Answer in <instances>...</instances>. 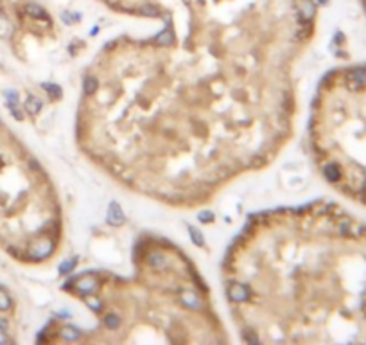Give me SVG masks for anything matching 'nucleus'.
Returning a JSON list of instances; mask_svg holds the SVG:
<instances>
[{
  "mask_svg": "<svg viewBox=\"0 0 366 345\" xmlns=\"http://www.w3.org/2000/svg\"><path fill=\"white\" fill-rule=\"evenodd\" d=\"M361 6L366 13V0H361ZM328 150L338 153L327 162L338 167L336 185L366 205V65L339 74L328 101Z\"/></svg>",
  "mask_w": 366,
  "mask_h": 345,
  "instance_id": "f257e3e1",
  "label": "nucleus"
},
{
  "mask_svg": "<svg viewBox=\"0 0 366 345\" xmlns=\"http://www.w3.org/2000/svg\"><path fill=\"white\" fill-rule=\"evenodd\" d=\"M124 221H126V216H124L121 205L117 201H111L110 207H108V223L115 225V227H121Z\"/></svg>",
  "mask_w": 366,
  "mask_h": 345,
  "instance_id": "f03ea898",
  "label": "nucleus"
},
{
  "mask_svg": "<svg viewBox=\"0 0 366 345\" xmlns=\"http://www.w3.org/2000/svg\"><path fill=\"white\" fill-rule=\"evenodd\" d=\"M228 297H230L232 302H246L250 293H248V288L243 286V284H232L228 288Z\"/></svg>",
  "mask_w": 366,
  "mask_h": 345,
  "instance_id": "7ed1b4c3",
  "label": "nucleus"
},
{
  "mask_svg": "<svg viewBox=\"0 0 366 345\" xmlns=\"http://www.w3.org/2000/svg\"><path fill=\"white\" fill-rule=\"evenodd\" d=\"M76 288H78L79 293H83V295H90V293H94V291L97 290V280H95L94 277L86 275V277L79 279L78 284H76Z\"/></svg>",
  "mask_w": 366,
  "mask_h": 345,
  "instance_id": "20e7f679",
  "label": "nucleus"
},
{
  "mask_svg": "<svg viewBox=\"0 0 366 345\" xmlns=\"http://www.w3.org/2000/svg\"><path fill=\"white\" fill-rule=\"evenodd\" d=\"M298 13L304 22H311L312 17H314V4H312V0H300Z\"/></svg>",
  "mask_w": 366,
  "mask_h": 345,
  "instance_id": "39448f33",
  "label": "nucleus"
},
{
  "mask_svg": "<svg viewBox=\"0 0 366 345\" xmlns=\"http://www.w3.org/2000/svg\"><path fill=\"white\" fill-rule=\"evenodd\" d=\"M182 304L189 309H200L201 307V299L192 291H183L182 293Z\"/></svg>",
  "mask_w": 366,
  "mask_h": 345,
  "instance_id": "423d86ee",
  "label": "nucleus"
},
{
  "mask_svg": "<svg viewBox=\"0 0 366 345\" xmlns=\"http://www.w3.org/2000/svg\"><path fill=\"white\" fill-rule=\"evenodd\" d=\"M41 101L38 99V97H27V101H25V111L27 113H31V115H36V113H40V110H41Z\"/></svg>",
  "mask_w": 366,
  "mask_h": 345,
  "instance_id": "0eeeda50",
  "label": "nucleus"
},
{
  "mask_svg": "<svg viewBox=\"0 0 366 345\" xmlns=\"http://www.w3.org/2000/svg\"><path fill=\"white\" fill-rule=\"evenodd\" d=\"M50 250H52V245H50V243H41V245H38L36 248H33L31 256L36 257V259H43V257L49 256Z\"/></svg>",
  "mask_w": 366,
  "mask_h": 345,
  "instance_id": "6e6552de",
  "label": "nucleus"
},
{
  "mask_svg": "<svg viewBox=\"0 0 366 345\" xmlns=\"http://www.w3.org/2000/svg\"><path fill=\"white\" fill-rule=\"evenodd\" d=\"M147 261H149L151 266L156 268V270H160V268H165V264H167L165 256H163V254H158V252H155V254H151Z\"/></svg>",
  "mask_w": 366,
  "mask_h": 345,
  "instance_id": "1a4fd4ad",
  "label": "nucleus"
},
{
  "mask_svg": "<svg viewBox=\"0 0 366 345\" xmlns=\"http://www.w3.org/2000/svg\"><path fill=\"white\" fill-rule=\"evenodd\" d=\"M61 336L65 340H68V342H76L81 336V331H78L76 327H63L61 329Z\"/></svg>",
  "mask_w": 366,
  "mask_h": 345,
  "instance_id": "9d476101",
  "label": "nucleus"
},
{
  "mask_svg": "<svg viewBox=\"0 0 366 345\" xmlns=\"http://www.w3.org/2000/svg\"><path fill=\"white\" fill-rule=\"evenodd\" d=\"M25 13L33 18H43L45 17L43 7H40L38 4H27V6H25Z\"/></svg>",
  "mask_w": 366,
  "mask_h": 345,
  "instance_id": "9b49d317",
  "label": "nucleus"
},
{
  "mask_svg": "<svg viewBox=\"0 0 366 345\" xmlns=\"http://www.w3.org/2000/svg\"><path fill=\"white\" fill-rule=\"evenodd\" d=\"M11 304H13L11 297L7 295L6 290H2V288H0V311H7V309L11 307Z\"/></svg>",
  "mask_w": 366,
  "mask_h": 345,
  "instance_id": "f8f14e48",
  "label": "nucleus"
},
{
  "mask_svg": "<svg viewBox=\"0 0 366 345\" xmlns=\"http://www.w3.org/2000/svg\"><path fill=\"white\" fill-rule=\"evenodd\" d=\"M189 234H190V237H192V243H194V245H198V246L205 245V239H203V236H201L200 230H196L194 227H189Z\"/></svg>",
  "mask_w": 366,
  "mask_h": 345,
  "instance_id": "ddd939ff",
  "label": "nucleus"
},
{
  "mask_svg": "<svg viewBox=\"0 0 366 345\" xmlns=\"http://www.w3.org/2000/svg\"><path fill=\"white\" fill-rule=\"evenodd\" d=\"M97 85H99V83H97V79H95V78H86V79H84V85H83L84 94L92 95L95 90H97Z\"/></svg>",
  "mask_w": 366,
  "mask_h": 345,
  "instance_id": "4468645a",
  "label": "nucleus"
},
{
  "mask_svg": "<svg viewBox=\"0 0 366 345\" xmlns=\"http://www.w3.org/2000/svg\"><path fill=\"white\" fill-rule=\"evenodd\" d=\"M104 325L108 329H119V325H121V318L117 317V315H108V317L104 318Z\"/></svg>",
  "mask_w": 366,
  "mask_h": 345,
  "instance_id": "2eb2a0df",
  "label": "nucleus"
},
{
  "mask_svg": "<svg viewBox=\"0 0 366 345\" xmlns=\"http://www.w3.org/2000/svg\"><path fill=\"white\" fill-rule=\"evenodd\" d=\"M43 88L47 90V92H49V94L52 95V97H56V99H60V97H61V88L58 86V85L45 83V85H43Z\"/></svg>",
  "mask_w": 366,
  "mask_h": 345,
  "instance_id": "dca6fc26",
  "label": "nucleus"
},
{
  "mask_svg": "<svg viewBox=\"0 0 366 345\" xmlns=\"http://www.w3.org/2000/svg\"><path fill=\"white\" fill-rule=\"evenodd\" d=\"M76 266V259H70V261H65L63 264L60 266V272L61 273H70Z\"/></svg>",
  "mask_w": 366,
  "mask_h": 345,
  "instance_id": "f3484780",
  "label": "nucleus"
},
{
  "mask_svg": "<svg viewBox=\"0 0 366 345\" xmlns=\"http://www.w3.org/2000/svg\"><path fill=\"white\" fill-rule=\"evenodd\" d=\"M7 106H9V110L13 111V117L18 119V121H22V119H23L22 110H20V108H17V103H7Z\"/></svg>",
  "mask_w": 366,
  "mask_h": 345,
  "instance_id": "a211bd4d",
  "label": "nucleus"
},
{
  "mask_svg": "<svg viewBox=\"0 0 366 345\" xmlns=\"http://www.w3.org/2000/svg\"><path fill=\"white\" fill-rule=\"evenodd\" d=\"M156 40H158V43L167 45V43H171V42H172V34L169 33V31H163V33H162Z\"/></svg>",
  "mask_w": 366,
  "mask_h": 345,
  "instance_id": "6ab92c4d",
  "label": "nucleus"
},
{
  "mask_svg": "<svg viewBox=\"0 0 366 345\" xmlns=\"http://www.w3.org/2000/svg\"><path fill=\"white\" fill-rule=\"evenodd\" d=\"M198 219H200V221H203V223H210V221H214V214H212V212H208V211H203V212H200V214H198Z\"/></svg>",
  "mask_w": 366,
  "mask_h": 345,
  "instance_id": "aec40b11",
  "label": "nucleus"
},
{
  "mask_svg": "<svg viewBox=\"0 0 366 345\" xmlns=\"http://www.w3.org/2000/svg\"><path fill=\"white\" fill-rule=\"evenodd\" d=\"M86 304H88V307H92L94 311H101V302L99 301H95V299H86Z\"/></svg>",
  "mask_w": 366,
  "mask_h": 345,
  "instance_id": "412c9836",
  "label": "nucleus"
},
{
  "mask_svg": "<svg viewBox=\"0 0 366 345\" xmlns=\"http://www.w3.org/2000/svg\"><path fill=\"white\" fill-rule=\"evenodd\" d=\"M244 338H246V342H250V344H255V342H259V340H257V336H253V334H250V333H248V331L244 333Z\"/></svg>",
  "mask_w": 366,
  "mask_h": 345,
  "instance_id": "4be33fe9",
  "label": "nucleus"
},
{
  "mask_svg": "<svg viewBox=\"0 0 366 345\" xmlns=\"http://www.w3.org/2000/svg\"><path fill=\"white\" fill-rule=\"evenodd\" d=\"M7 342H9V338L6 336V331H4V329H0V345L7 344Z\"/></svg>",
  "mask_w": 366,
  "mask_h": 345,
  "instance_id": "5701e85b",
  "label": "nucleus"
},
{
  "mask_svg": "<svg viewBox=\"0 0 366 345\" xmlns=\"http://www.w3.org/2000/svg\"><path fill=\"white\" fill-rule=\"evenodd\" d=\"M7 320H4V318H0V329H4V331H7Z\"/></svg>",
  "mask_w": 366,
  "mask_h": 345,
  "instance_id": "b1692460",
  "label": "nucleus"
}]
</instances>
